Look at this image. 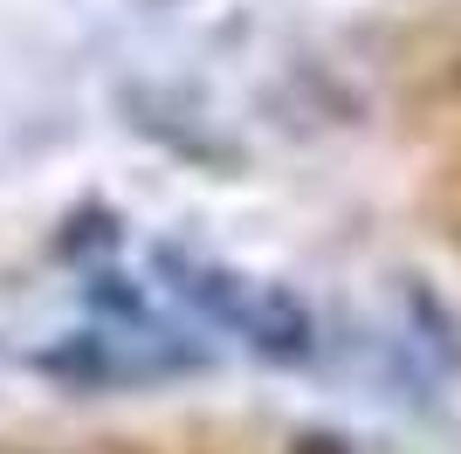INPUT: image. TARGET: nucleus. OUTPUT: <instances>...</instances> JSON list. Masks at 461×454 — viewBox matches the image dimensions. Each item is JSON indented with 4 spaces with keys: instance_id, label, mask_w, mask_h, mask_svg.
<instances>
[{
    "instance_id": "f257e3e1",
    "label": "nucleus",
    "mask_w": 461,
    "mask_h": 454,
    "mask_svg": "<svg viewBox=\"0 0 461 454\" xmlns=\"http://www.w3.org/2000/svg\"><path fill=\"white\" fill-rule=\"evenodd\" d=\"M166 276H173V289L193 296L213 323L241 331L262 359H310V317H303L296 296L262 289V283H249V276H228V268L179 262V255H166Z\"/></svg>"
}]
</instances>
